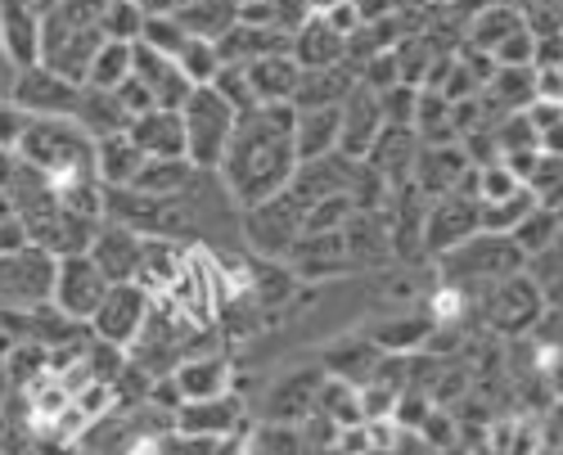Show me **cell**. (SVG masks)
I'll list each match as a JSON object with an SVG mask.
<instances>
[{
    "instance_id": "1",
    "label": "cell",
    "mask_w": 563,
    "mask_h": 455,
    "mask_svg": "<svg viewBox=\"0 0 563 455\" xmlns=\"http://www.w3.org/2000/svg\"><path fill=\"white\" fill-rule=\"evenodd\" d=\"M294 118H298L294 104H257V109L234 118V131H230V145L217 163V176L240 212L289 190V180L298 171Z\"/></svg>"
},
{
    "instance_id": "2",
    "label": "cell",
    "mask_w": 563,
    "mask_h": 455,
    "mask_svg": "<svg viewBox=\"0 0 563 455\" xmlns=\"http://www.w3.org/2000/svg\"><path fill=\"white\" fill-rule=\"evenodd\" d=\"M104 10H109V0H59L55 10H45L36 64L86 86L90 59H96L100 45L109 41L104 36Z\"/></svg>"
},
{
    "instance_id": "3",
    "label": "cell",
    "mask_w": 563,
    "mask_h": 455,
    "mask_svg": "<svg viewBox=\"0 0 563 455\" xmlns=\"http://www.w3.org/2000/svg\"><path fill=\"white\" fill-rule=\"evenodd\" d=\"M14 154L32 171H41L51 186L96 176V141L73 118H27V131Z\"/></svg>"
},
{
    "instance_id": "4",
    "label": "cell",
    "mask_w": 563,
    "mask_h": 455,
    "mask_svg": "<svg viewBox=\"0 0 563 455\" xmlns=\"http://www.w3.org/2000/svg\"><path fill=\"white\" fill-rule=\"evenodd\" d=\"M438 270H442V280L451 289H492L509 276H519V270H528V257L523 248L514 244L509 235H487L478 231L474 240H464L460 248L442 253L438 257Z\"/></svg>"
},
{
    "instance_id": "5",
    "label": "cell",
    "mask_w": 563,
    "mask_h": 455,
    "mask_svg": "<svg viewBox=\"0 0 563 455\" xmlns=\"http://www.w3.org/2000/svg\"><path fill=\"white\" fill-rule=\"evenodd\" d=\"M234 113L212 86H195L190 100L180 109L185 122V158H190L199 171H217L225 145H230V131H234Z\"/></svg>"
},
{
    "instance_id": "6",
    "label": "cell",
    "mask_w": 563,
    "mask_h": 455,
    "mask_svg": "<svg viewBox=\"0 0 563 455\" xmlns=\"http://www.w3.org/2000/svg\"><path fill=\"white\" fill-rule=\"evenodd\" d=\"M302 217H307V208L285 190V195H275V199L240 212V240L249 244L253 257H279L285 262V253L302 235Z\"/></svg>"
},
{
    "instance_id": "7",
    "label": "cell",
    "mask_w": 563,
    "mask_h": 455,
    "mask_svg": "<svg viewBox=\"0 0 563 455\" xmlns=\"http://www.w3.org/2000/svg\"><path fill=\"white\" fill-rule=\"evenodd\" d=\"M483 311H487L492 330H500L509 339L532 334L541 325V315H545V289L528 276V270H519V276H509V280H500L483 293Z\"/></svg>"
},
{
    "instance_id": "8",
    "label": "cell",
    "mask_w": 563,
    "mask_h": 455,
    "mask_svg": "<svg viewBox=\"0 0 563 455\" xmlns=\"http://www.w3.org/2000/svg\"><path fill=\"white\" fill-rule=\"evenodd\" d=\"M150 307H154V298L140 289L135 280H131V285H109L100 311L90 315V325H86V330H90V339H100V343L126 352V347L140 339V330H145Z\"/></svg>"
},
{
    "instance_id": "9",
    "label": "cell",
    "mask_w": 563,
    "mask_h": 455,
    "mask_svg": "<svg viewBox=\"0 0 563 455\" xmlns=\"http://www.w3.org/2000/svg\"><path fill=\"white\" fill-rule=\"evenodd\" d=\"M104 293H109V280L100 276V266L90 262L86 253H77V257H59V262H55L51 302H55V307L68 315V321L90 325V315L100 311Z\"/></svg>"
},
{
    "instance_id": "10",
    "label": "cell",
    "mask_w": 563,
    "mask_h": 455,
    "mask_svg": "<svg viewBox=\"0 0 563 455\" xmlns=\"http://www.w3.org/2000/svg\"><path fill=\"white\" fill-rule=\"evenodd\" d=\"M10 100L27 113V118H73L77 113V100H81V86L51 73V68H19L14 73V86H10Z\"/></svg>"
},
{
    "instance_id": "11",
    "label": "cell",
    "mask_w": 563,
    "mask_h": 455,
    "mask_svg": "<svg viewBox=\"0 0 563 455\" xmlns=\"http://www.w3.org/2000/svg\"><path fill=\"white\" fill-rule=\"evenodd\" d=\"M483 231V203L474 195H446V199H433L429 203V217H424V253L438 262L442 253L460 248L464 240H474Z\"/></svg>"
},
{
    "instance_id": "12",
    "label": "cell",
    "mask_w": 563,
    "mask_h": 455,
    "mask_svg": "<svg viewBox=\"0 0 563 455\" xmlns=\"http://www.w3.org/2000/svg\"><path fill=\"white\" fill-rule=\"evenodd\" d=\"M468 171H474V163H468V154H464L460 141H455V145H419L415 167H410V186L433 203V199L455 195L460 180H464Z\"/></svg>"
},
{
    "instance_id": "13",
    "label": "cell",
    "mask_w": 563,
    "mask_h": 455,
    "mask_svg": "<svg viewBox=\"0 0 563 455\" xmlns=\"http://www.w3.org/2000/svg\"><path fill=\"white\" fill-rule=\"evenodd\" d=\"M131 77H140L150 86V96H154V109H167V113H180L185 100H190V77L180 73L176 59L150 51L145 41H131Z\"/></svg>"
},
{
    "instance_id": "14",
    "label": "cell",
    "mask_w": 563,
    "mask_h": 455,
    "mask_svg": "<svg viewBox=\"0 0 563 455\" xmlns=\"http://www.w3.org/2000/svg\"><path fill=\"white\" fill-rule=\"evenodd\" d=\"M289 270L302 280V285H316V280H330V276H343L352 270L347 262V248H343V231H302L294 240V248L285 253Z\"/></svg>"
},
{
    "instance_id": "15",
    "label": "cell",
    "mask_w": 563,
    "mask_h": 455,
    "mask_svg": "<svg viewBox=\"0 0 563 455\" xmlns=\"http://www.w3.org/2000/svg\"><path fill=\"white\" fill-rule=\"evenodd\" d=\"M384 131V113H379V96L365 90L361 81L352 86V96L339 104V154L361 163L369 154V145L379 141Z\"/></svg>"
},
{
    "instance_id": "16",
    "label": "cell",
    "mask_w": 563,
    "mask_h": 455,
    "mask_svg": "<svg viewBox=\"0 0 563 455\" xmlns=\"http://www.w3.org/2000/svg\"><path fill=\"white\" fill-rule=\"evenodd\" d=\"M356 167H361V163H352V158H343V154L307 158V163H298V171H294V180H289V195H294L302 208H311V203H320V199L352 195Z\"/></svg>"
},
{
    "instance_id": "17",
    "label": "cell",
    "mask_w": 563,
    "mask_h": 455,
    "mask_svg": "<svg viewBox=\"0 0 563 455\" xmlns=\"http://www.w3.org/2000/svg\"><path fill=\"white\" fill-rule=\"evenodd\" d=\"M140 253H145V235L126 231V225H118V221H100V231H96V240H90L86 257L100 266V276L109 285H131L135 270H140Z\"/></svg>"
},
{
    "instance_id": "18",
    "label": "cell",
    "mask_w": 563,
    "mask_h": 455,
    "mask_svg": "<svg viewBox=\"0 0 563 455\" xmlns=\"http://www.w3.org/2000/svg\"><path fill=\"white\" fill-rule=\"evenodd\" d=\"M172 384L180 401H212V397L234 392V366L225 352H190L172 370Z\"/></svg>"
},
{
    "instance_id": "19",
    "label": "cell",
    "mask_w": 563,
    "mask_h": 455,
    "mask_svg": "<svg viewBox=\"0 0 563 455\" xmlns=\"http://www.w3.org/2000/svg\"><path fill=\"white\" fill-rule=\"evenodd\" d=\"M176 429L185 437H234V433H244V401L234 392L212 397V401H180Z\"/></svg>"
},
{
    "instance_id": "20",
    "label": "cell",
    "mask_w": 563,
    "mask_h": 455,
    "mask_svg": "<svg viewBox=\"0 0 563 455\" xmlns=\"http://www.w3.org/2000/svg\"><path fill=\"white\" fill-rule=\"evenodd\" d=\"M0 45L14 59V68L36 64V45H41V10L36 0H0Z\"/></svg>"
},
{
    "instance_id": "21",
    "label": "cell",
    "mask_w": 563,
    "mask_h": 455,
    "mask_svg": "<svg viewBox=\"0 0 563 455\" xmlns=\"http://www.w3.org/2000/svg\"><path fill=\"white\" fill-rule=\"evenodd\" d=\"M324 370H289L285 379H275L266 392V424H302L316 406Z\"/></svg>"
},
{
    "instance_id": "22",
    "label": "cell",
    "mask_w": 563,
    "mask_h": 455,
    "mask_svg": "<svg viewBox=\"0 0 563 455\" xmlns=\"http://www.w3.org/2000/svg\"><path fill=\"white\" fill-rule=\"evenodd\" d=\"M415 154H419V135L410 126H384L379 141L369 145V154L361 158L369 171H379L393 190H401L410 180V167H415Z\"/></svg>"
},
{
    "instance_id": "23",
    "label": "cell",
    "mask_w": 563,
    "mask_h": 455,
    "mask_svg": "<svg viewBox=\"0 0 563 455\" xmlns=\"http://www.w3.org/2000/svg\"><path fill=\"white\" fill-rule=\"evenodd\" d=\"M289 59L302 68V73H316V68H339L347 64V41L324 23V19H307L298 32H294V45H289Z\"/></svg>"
},
{
    "instance_id": "24",
    "label": "cell",
    "mask_w": 563,
    "mask_h": 455,
    "mask_svg": "<svg viewBox=\"0 0 563 455\" xmlns=\"http://www.w3.org/2000/svg\"><path fill=\"white\" fill-rule=\"evenodd\" d=\"M294 36L279 32V27H253V23H234L221 41H217V55L221 64H257L271 55H289Z\"/></svg>"
},
{
    "instance_id": "25",
    "label": "cell",
    "mask_w": 563,
    "mask_h": 455,
    "mask_svg": "<svg viewBox=\"0 0 563 455\" xmlns=\"http://www.w3.org/2000/svg\"><path fill=\"white\" fill-rule=\"evenodd\" d=\"M126 135L145 158H185V122H180V113L154 109L145 118H135L126 126Z\"/></svg>"
},
{
    "instance_id": "26",
    "label": "cell",
    "mask_w": 563,
    "mask_h": 455,
    "mask_svg": "<svg viewBox=\"0 0 563 455\" xmlns=\"http://www.w3.org/2000/svg\"><path fill=\"white\" fill-rule=\"evenodd\" d=\"M73 122H77L96 145L109 141V135H122V131L131 126V118H126V109L118 104L113 90H96V86H81V100H77Z\"/></svg>"
},
{
    "instance_id": "27",
    "label": "cell",
    "mask_w": 563,
    "mask_h": 455,
    "mask_svg": "<svg viewBox=\"0 0 563 455\" xmlns=\"http://www.w3.org/2000/svg\"><path fill=\"white\" fill-rule=\"evenodd\" d=\"M352 86H356V73L347 64L302 73L298 90H294V109H339L352 96Z\"/></svg>"
},
{
    "instance_id": "28",
    "label": "cell",
    "mask_w": 563,
    "mask_h": 455,
    "mask_svg": "<svg viewBox=\"0 0 563 455\" xmlns=\"http://www.w3.org/2000/svg\"><path fill=\"white\" fill-rule=\"evenodd\" d=\"M176 23L195 41H221L234 23H240V0H185L176 10Z\"/></svg>"
},
{
    "instance_id": "29",
    "label": "cell",
    "mask_w": 563,
    "mask_h": 455,
    "mask_svg": "<svg viewBox=\"0 0 563 455\" xmlns=\"http://www.w3.org/2000/svg\"><path fill=\"white\" fill-rule=\"evenodd\" d=\"M294 149H298V163L339 154V109H298Z\"/></svg>"
},
{
    "instance_id": "30",
    "label": "cell",
    "mask_w": 563,
    "mask_h": 455,
    "mask_svg": "<svg viewBox=\"0 0 563 455\" xmlns=\"http://www.w3.org/2000/svg\"><path fill=\"white\" fill-rule=\"evenodd\" d=\"M244 68H249L257 104H294V90H298L302 68L289 55H271V59H257V64H244Z\"/></svg>"
},
{
    "instance_id": "31",
    "label": "cell",
    "mask_w": 563,
    "mask_h": 455,
    "mask_svg": "<svg viewBox=\"0 0 563 455\" xmlns=\"http://www.w3.org/2000/svg\"><path fill=\"white\" fill-rule=\"evenodd\" d=\"M140 167H145V154H140L131 145V135H109V141L96 145V176L104 190H126L131 180L140 176Z\"/></svg>"
},
{
    "instance_id": "32",
    "label": "cell",
    "mask_w": 563,
    "mask_h": 455,
    "mask_svg": "<svg viewBox=\"0 0 563 455\" xmlns=\"http://www.w3.org/2000/svg\"><path fill=\"white\" fill-rule=\"evenodd\" d=\"M523 27V10H514V5H505V0H492L487 10H478L474 19L464 23V45H474V51H496V45L505 41V36H514Z\"/></svg>"
},
{
    "instance_id": "33",
    "label": "cell",
    "mask_w": 563,
    "mask_h": 455,
    "mask_svg": "<svg viewBox=\"0 0 563 455\" xmlns=\"http://www.w3.org/2000/svg\"><path fill=\"white\" fill-rule=\"evenodd\" d=\"M195 163L190 158H145V167H140V176L131 180V190L150 195V199H176L185 186L195 180Z\"/></svg>"
},
{
    "instance_id": "34",
    "label": "cell",
    "mask_w": 563,
    "mask_h": 455,
    "mask_svg": "<svg viewBox=\"0 0 563 455\" xmlns=\"http://www.w3.org/2000/svg\"><path fill=\"white\" fill-rule=\"evenodd\" d=\"M487 100L500 113H523L537 100V68H496V77L487 86Z\"/></svg>"
},
{
    "instance_id": "35",
    "label": "cell",
    "mask_w": 563,
    "mask_h": 455,
    "mask_svg": "<svg viewBox=\"0 0 563 455\" xmlns=\"http://www.w3.org/2000/svg\"><path fill=\"white\" fill-rule=\"evenodd\" d=\"M559 231H563V212H545V208H532L519 225H514V244L523 248V257L532 262V257H541L554 240H559Z\"/></svg>"
},
{
    "instance_id": "36",
    "label": "cell",
    "mask_w": 563,
    "mask_h": 455,
    "mask_svg": "<svg viewBox=\"0 0 563 455\" xmlns=\"http://www.w3.org/2000/svg\"><path fill=\"white\" fill-rule=\"evenodd\" d=\"M126 77H131V45H126V41H104V45H100V55L90 59L86 86H96V90H118Z\"/></svg>"
},
{
    "instance_id": "37",
    "label": "cell",
    "mask_w": 563,
    "mask_h": 455,
    "mask_svg": "<svg viewBox=\"0 0 563 455\" xmlns=\"http://www.w3.org/2000/svg\"><path fill=\"white\" fill-rule=\"evenodd\" d=\"M528 190H532L537 208L563 212V158L537 154V167H532V176H528Z\"/></svg>"
},
{
    "instance_id": "38",
    "label": "cell",
    "mask_w": 563,
    "mask_h": 455,
    "mask_svg": "<svg viewBox=\"0 0 563 455\" xmlns=\"http://www.w3.org/2000/svg\"><path fill=\"white\" fill-rule=\"evenodd\" d=\"M532 208H537V199H532L528 186L514 190V195L500 199V203H483V231H487V235H514V225H519Z\"/></svg>"
},
{
    "instance_id": "39",
    "label": "cell",
    "mask_w": 563,
    "mask_h": 455,
    "mask_svg": "<svg viewBox=\"0 0 563 455\" xmlns=\"http://www.w3.org/2000/svg\"><path fill=\"white\" fill-rule=\"evenodd\" d=\"M212 90L234 109V113H249L257 109V96H253V81H249V68L244 64H221L217 77H212Z\"/></svg>"
},
{
    "instance_id": "40",
    "label": "cell",
    "mask_w": 563,
    "mask_h": 455,
    "mask_svg": "<svg viewBox=\"0 0 563 455\" xmlns=\"http://www.w3.org/2000/svg\"><path fill=\"white\" fill-rule=\"evenodd\" d=\"M140 41H145L150 51H158V55L176 59V55L185 51V41H190V32H185V27L176 23V14H145V27H140Z\"/></svg>"
},
{
    "instance_id": "41",
    "label": "cell",
    "mask_w": 563,
    "mask_h": 455,
    "mask_svg": "<svg viewBox=\"0 0 563 455\" xmlns=\"http://www.w3.org/2000/svg\"><path fill=\"white\" fill-rule=\"evenodd\" d=\"M176 64H180V73L190 77V86H212V77H217V68H221V55H217V45L212 41H185V51L176 55Z\"/></svg>"
},
{
    "instance_id": "42",
    "label": "cell",
    "mask_w": 563,
    "mask_h": 455,
    "mask_svg": "<svg viewBox=\"0 0 563 455\" xmlns=\"http://www.w3.org/2000/svg\"><path fill=\"white\" fill-rule=\"evenodd\" d=\"M492 131H496L500 158H509V154H537V131H532V122L523 113H505Z\"/></svg>"
},
{
    "instance_id": "43",
    "label": "cell",
    "mask_w": 563,
    "mask_h": 455,
    "mask_svg": "<svg viewBox=\"0 0 563 455\" xmlns=\"http://www.w3.org/2000/svg\"><path fill=\"white\" fill-rule=\"evenodd\" d=\"M415 109H419V86H410V81H397L379 96L384 126H410L415 131Z\"/></svg>"
},
{
    "instance_id": "44",
    "label": "cell",
    "mask_w": 563,
    "mask_h": 455,
    "mask_svg": "<svg viewBox=\"0 0 563 455\" xmlns=\"http://www.w3.org/2000/svg\"><path fill=\"white\" fill-rule=\"evenodd\" d=\"M352 212H356V203H352V195H339V199H320V203H311L307 208V217H302V231H343V225L352 221Z\"/></svg>"
},
{
    "instance_id": "45",
    "label": "cell",
    "mask_w": 563,
    "mask_h": 455,
    "mask_svg": "<svg viewBox=\"0 0 563 455\" xmlns=\"http://www.w3.org/2000/svg\"><path fill=\"white\" fill-rule=\"evenodd\" d=\"M140 27H145V10L135 5V0H109L104 10V36L109 41H140Z\"/></svg>"
},
{
    "instance_id": "46",
    "label": "cell",
    "mask_w": 563,
    "mask_h": 455,
    "mask_svg": "<svg viewBox=\"0 0 563 455\" xmlns=\"http://www.w3.org/2000/svg\"><path fill=\"white\" fill-rule=\"evenodd\" d=\"M253 446L266 451V455H311L298 424H262L257 437H253Z\"/></svg>"
},
{
    "instance_id": "47",
    "label": "cell",
    "mask_w": 563,
    "mask_h": 455,
    "mask_svg": "<svg viewBox=\"0 0 563 455\" xmlns=\"http://www.w3.org/2000/svg\"><path fill=\"white\" fill-rule=\"evenodd\" d=\"M492 59H496V68H532V59H537V36L528 32V23L514 32V36H505L496 51H492Z\"/></svg>"
},
{
    "instance_id": "48",
    "label": "cell",
    "mask_w": 563,
    "mask_h": 455,
    "mask_svg": "<svg viewBox=\"0 0 563 455\" xmlns=\"http://www.w3.org/2000/svg\"><path fill=\"white\" fill-rule=\"evenodd\" d=\"M514 190H523V180L514 176L505 163L478 167V203H500V199H509Z\"/></svg>"
},
{
    "instance_id": "49",
    "label": "cell",
    "mask_w": 563,
    "mask_h": 455,
    "mask_svg": "<svg viewBox=\"0 0 563 455\" xmlns=\"http://www.w3.org/2000/svg\"><path fill=\"white\" fill-rule=\"evenodd\" d=\"M113 96H118V104L126 109L131 122H135V118H145V113H154V96H150V86L140 81V77H126V81L113 90Z\"/></svg>"
},
{
    "instance_id": "50",
    "label": "cell",
    "mask_w": 563,
    "mask_h": 455,
    "mask_svg": "<svg viewBox=\"0 0 563 455\" xmlns=\"http://www.w3.org/2000/svg\"><path fill=\"white\" fill-rule=\"evenodd\" d=\"M23 131H27V113L14 104V100H0V149H19L23 141Z\"/></svg>"
},
{
    "instance_id": "51",
    "label": "cell",
    "mask_w": 563,
    "mask_h": 455,
    "mask_svg": "<svg viewBox=\"0 0 563 455\" xmlns=\"http://www.w3.org/2000/svg\"><path fill=\"white\" fill-rule=\"evenodd\" d=\"M455 433H460V429L451 424V415H446V411H429V420L419 424V437H424V442L433 446V455H438V451H446V446L455 442Z\"/></svg>"
},
{
    "instance_id": "52",
    "label": "cell",
    "mask_w": 563,
    "mask_h": 455,
    "mask_svg": "<svg viewBox=\"0 0 563 455\" xmlns=\"http://www.w3.org/2000/svg\"><path fill=\"white\" fill-rule=\"evenodd\" d=\"M523 118L532 122V131L541 135V131H550V126H559L563 122V100H532L528 109H523Z\"/></svg>"
},
{
    "instance_id": "53",
    "label": "cell",
    "mask_w": 563,
    "mask_h": 455,
    "mask_svg": "<svg viewBox=\"0 0 563 455\" xmlns=\"http://www.w3.org/2000/svg\"><path fill=\"white\" fill-rule=\"evenodd\" d=\"M347 5L361 14V23H384V19L397 14V10H393V0H347Z\"/></svg>"
},
{
    "instance_id": "54",
    "label": "cell",
    "mask_w": 563,
    "mask_h": 455,
    "mask_svg": "<svg viewBox=\"0 0 563 455\" xmlns=\"http://www.w3.org/2000/svg\"><path fill=\"white\" fill-rule=\"evenodd\" d=\"M324 23H330V27H334V32H339V36L347 41V36H352V32L361 27V14H356V10L347 5V0H343V5H334L330 14H324Z\"/></svg>"
},
{
    "instance_id": "55",
    "label": "cell",
    "mask_w": 563,
    "mask_h": 455,
    "mask_svg": "<svg viewBox=\"0 0 563 455\" xmlns=\"http://www.w3.org/2000/svg\"><path fill=\"white\" fill-rule=\"evenodd\" d=\"M135 5L145 10V14H176V10L185 5V0H135Z\"/></svg>"
},
{
    "instance_id": "56",
    "label": "cell",
    "mask_w": 563,
    "mask_h": 455,
    "mask_svg": "<svg viewBox=\"0 0 563 455\" xmlns=\"http://www.w3.org/2000/svg\"><path fill=\"white\" fill-rule=\"evenodd\" d=\"M334 5H343V0H311V14H316V19H324Z\"/></svg>"
},
{
    "instance_id": "57",
    "label": "cell",
    "mask_w": 563,
    "mask_h": 455,
    "mask_svg": "<svg viewBox=\"0 0 563 455\" xmlns=\"http://www.w3.org/2000/svg\"><path fill=\"white\" fill-rule=\"evenodd\" d=\"M249 455H266V451H257V446H253V442H249Z\"/></svg>"
},
{
    "instance_id": "58",
    "label": "cell",
    "mask_w": 563,
    "mask_h": 455,
    "mask_svg": "<svg viewBox=\"0 0 563 455\" xmlns=\"http://www.w3.org/2000/svg\"><path fill=\"white\" fill-rule=\"evenodd\" d=\"M433 5H451V0H433Z\"/></svg>"
},
{
    "instance_id": "59",
    "label": "cell",
    "mask_w": 563,
    "mask_h": 455,
    "mask_svg": "<svg viewBox=\"0 0 563 455\" xmlns=\"http://www.w3.org/2000/svg\"><path fill=\"white\" fill-rule=\"evenodd\" d=\"M369 455H388V451H369Z\"/></svg>"
},
{
    "instance_id": "60",
    "label": "cell",
    "mask_w": 563,
    "mask_h": 455,
    "mask_svg": "<svg viewBox=\"0 0 563 455\" xmlns=\"http://www.w3.org/2000/svg\"><path fill=\"white\" fill-rule=\"evenodd\" d=\"M0 55H5V45H0Z\"/></svg>"
},
{
    "instance_id": "61",
    "label": "cell",
    "mask_w": 563,
    "mask_h": 455,
    "mask_svg": "<svg viewBox=\"0 0 563 455\" xmlns=\"http://www.w3.org/2000/svg\"><path fill=\"white\" fill-rule=\"evenodd\" d=\"M0 455H5V446H0Z\"/></svg>"
}]
</instances>
